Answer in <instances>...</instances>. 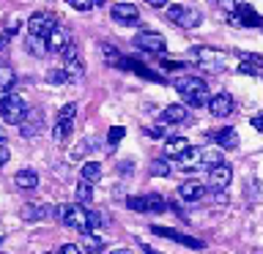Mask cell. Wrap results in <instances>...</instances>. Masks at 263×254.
<instances>
[{"label":"cell","mask_w":263,"mask_h":254,"mask_svg":"<svg viewBox=\"0 0 263 254\" xmlns=\"http://www.w3.org/2000/svg\"><path fill=\"white\" fill-rule=\"evenodd\" d=\"M173 88L178 90L181 96L186 98V107H205L209 104V85L200 79V77H178L176 82H173Z\"/></svg>","instance_id":"obj_1"},{"label":"cell","mask_w":263,"mask_h":254,"mask_svg":"<svg viewBox=\"0 0 263 254\" xmlns=\"http://www.w3.org/2000/svg\"><path fill=\"white\" fill-rule=\"evenodd\" d=\"M25 112H28V104H25L22 96L16 93H0V118L11 126H20Z\"/></svg>","instance_id":"obj_2"},{"label":"cell","mask_w":263,"mask_h":254,"mask_svg":"<svg viewBox=\"0 0 263 254\" xmlns=\"http://www.w3.org/2000/svg\"><path fill=\"white\" fill-rule=\"evenodd\" d=\"M55 216L61 219L69 229L88 232V210L82 208L80 202H74V205H58V208H55Z\"/></svg>","instance_id":"obj_3"},{"label":"cell","mask_w":263,"mask_h":254,"mask_svg":"<svg viewBox=\"0 0 263 254\" xmlns=\"http://www.w3.org/2000/svg\"><path fill=\"white\" fill-rule=\"evenodd\" d=\"M192 57L200 69H209V71H222L228 63V55L222 49H214V47H197L192 52Z\"/></svg>","instance_id":"obj_4"},{"label":"cell","mask_w":263,"mask_h":254,"mask_svg":"<svg viewBox=\"0 0 263 254\" xmlns=\"http://www.w3.org/2000/svg\"><path fill=\"white\" fill-rule=\"evenodd\" d=\"M230 22L236 28H258V25H263L260 14L247 3H233V8H230Z\"/></svg>","instance_id":"obj_5"},{"label":"cell","mask_w":263,"mask_h":254,"mask_svg":"<svg viewBox=\"0 0 263 254\" xmlns=\"http://www.w3.org/2000/svg\"><path fill=\"white\" fill-rule=\"evenodd\" d=\"M167 19L181 25V28H197L200 25V11H195V8H186V6H167Z\"/></svg>","instance_id":"obj_6"},{"label":"cell","mask_w":263,"mask_h":254,"mask_svg":"<svg viewBox=\"0 0 263 254\" xmlns=\"http://www.w3.org/2000/svg\"><path fill=\"white\" fill-rule=\"evenodd\" d=\"M135 47L137 49H145V52H164L167 49V41H164L162 33H154V30H140L135 36Z\"/></svg>","instance_id":"obj_7"},{"label":"cell","mask_w":263,"mask_h":254,"mask_svg":"<svg viewBox=\"0 0 263 254\" xmlns=\"http://www.w3.org/2000/svg\"><path fill=\"white\" fill-rule=\"evenodd\" d=\"M55 25L58 22H55V16L49 14V11H36L28 19V33H30V36H39V38H47L49 30H52Z\"/></svg>","instance_id":"obj_8"},{"label":"cell","mask_w":263,"mask_h":254,"mask_svg":"<svg viewBox=\"0 0 263 254\" xmlns=\"http://www.w3.org/2000/svg\"><path fill=\"white\" fill-rule=\"evenodd\" d=\"M41 129H44V112L41 110H28L25 112V118L20 123V134L25 139H30V137L41 134Z\"/></svg>","instance_id":"obj_9"},{"label":"cell","mask_w":263,"mask_h":254,"mask_svg":"<svg viewBox=\"0 0 263 254\" xmlns=\"http://www.w3.org/2000/svg\"><path fill=\"white\" fill-rule=\"evenodd\" d=\"M151 229H154V235L167 238V241H176V243H181V246H189V249H203V241H200V238H192V235L178 232V229H170V227H151Z\"/></svg>","instance_id":"obj_10"},{"label":"cell","mask_w":263,"mask_h":254,"mask_svg":"<svg viewBox=\"0 0 263 254\" xmlns=\"http://www.w3.org/2000/svg\"><path fill=\"white\" fill-rule=\"evenodd\" d=\"M230 178H233V170H230V164H217V167L209 170V186L214 192H225L230 186Z\"/></svg>","instance_id":"obj_11"},{"label":"cell","mask_w":263,"mask_h":254,"mask_svg":"<svg viewBox=\"0 0 263 254\" xmlns=\"http://www.w3.org/2000/svg\"><path fill=\"white\" fill-rule=\"evenodd\" d=\"M110 16L118 25H135L140 19V11H137V6L135 3H115L110 8Z\"/></svg>","instance_id":"obj_12"},{"label":"cell","mask_w":263,"mask_h":254,"mask_svg":"<svg viewBox=\"0 0 263 254\" xmlns=\"http://www.w3.org/2000/svg\"><path fill=\"white\" fill-rule=\"evenodd\" d=\"M20 216L25 221H41V219H49L55 216V208H49V205H41V202H28L20 208Z\"/></svg>","instance_id":"obj_13"},{"label":"cell","mask_w":263,"mask_h":254,"mask_svg":"<svg viewBox=\"0 0 263 254\" xmlns=\"http://www.w3.org/2000/svg\"><path fill=\"white\" fill-rule=\"evenodd\" d=\"M209 112L214 115V118H228L230 112H233V98H230L228 93H217L209 98Z\"/></svg>","instance_id":"obj_14"},{"label":"cell","mask_w":263,"mask_h":254,"mask_svg":"<svg viewBox=\"0 0 263 254\" xmlns=\"http://www.w3.org/2000/svg\"><path fill=\"white\" fill-rule=\"evenodd\" d=\"M69 44H71L69 30L61 28V25H55V28L49 30V36H47V49H49V52H63Z\"/></svg>","instance_id":"obj_15"},{"label":"cell","mask_w":263,"mask_h":254,"mask_svg":"<svg viewBox=\"0 0 263 254\" xmlns=\"http://www.w3.org/2000/svg\"><path fill=\"white\" fill-rule=\"evenodd\" d=\"M178 197L186 202H195V200H203L205 197V186L197 183V180H186V183L178 186Z\"/></svg>","instance_id":"obj_16"},{"label":"cell","mask_w":263,"mask_h":254,"mask_svg":"<svg viewBox=\"0 0 263 254\" xmlns=\"http://www.w3.org/2000/svg\"><path fill=\"white\" fill-rule=\"evenodd\" d=\"M186 120H189V112H186L184 104H170V107H164L162 123H186Z\"/></svg>","instance_id":"obj_17"},{"label":"cell","mask_w":263,"mask_h":254,"mask_svg":"<svg viewBox=\"0 0 263 254\" xmlns=\"http://www.w3.org/2000/svg\"><path fill=\"white\" fill-rule=\"evenodd\" d=\"M214 142L219 147H225V151H233V147H238V131L236 129H219L214 134Z\"/></svg>","instance_id":"obj_18"},{"label":"cell","mask_w":263,"mask_h":254,"mask_svg":"<svg viewBox=\"0 0 263 254\" xmlns=\"http://www.w3.org/2000/svg\"><path fill=\"white\" fill-rule=\"evenodd\" d=\"M186 147H189L186 137H170L167 142H164V159H178Z\"/></svg>","instance_id":"obj_19"},{"label":"cell","mask_w":263,"mask_h":254,"mask_svg":"<svg viewBox=\"0 0 263 254\" xmlns=\"http://www.w3.org/2000/svg\"><path fill=\"white\" fill-rule=\"evenodd\" d=\"M178 164H181V170H197V167H200V147L189 145L186 151L178 156Z\"/></svg>","instance_id":"obj_20"},{"label":"cell","mask_w":263,"mask_h":254,"mask_svg":"<svg viewBox=\"0 0 263 254\" xmlns=\"http://www.w3.org/2000/svg\"><path fill=\"white\" fill-rule=\"evenodd\" d=\"M14 183L20 186V188H25V192H30V188H36L39 186V175L33 170H20L14 175Z\"/></svg>","instance_id":"obj_21"},{"label":"cell","mask_w":263,"mask_h":254,"mask_svg":"<svg viewBox=\"0 0 263 254\" xmlns=\"http://www.w3.org/2000/svg\"><path fill=\"white\" fill-rule=\"evenodd\" d=\"M25 49L33 55V57H44L49 49H47V38H39V36H30L28 33V38H25Z\"/></svg>","instance_id":"obj_22"},{"label":"cell","mask_w":263,"mask_h":254,"mask_svg":"<svg viewBox=\"0 0 263 254\" xmlns=\"http://www.w3.org/2000/svg\"><path fill=\"white\" fill-rule=\"evenodd\" d=\"M63 71H66V77H69V79H82V77H85V63L80 60V55L69 57V60L63 63Z\"/></svg>","instance_id":"obj_23"},{"label":"cell","mask_w":263,"mask_h":254,"mask_svg":"<svg viewBox=\"0 0 263 254\" xmlns=\"http://www.w3.org/2000/svg\"><path fill=\"white\" fill-rule=\"evenodd\" d=\"M217 164H225L222 161V153L214 151V147H200V167L211 170V167H217Z\"/></svg>","instance_id":"obj_24"},{"label":"cell","mask_w":263,"mask_h":254,"mask_svg":"<svg viewBox=\"0 0 263 254\" xmlns=\"http://www.w3.org/2000/svg\"><path fill=\"white\" fill-rule=\"evenodd\" d=\"M80 175L85 183H96L99 178H102V164H96V161H85L82 164V170H80Z\"/></svg>","instance_id":"obj_25"},{"label":"cell","mask_w":263,"mask_h":254,"mask_svg":"<svg viewBox=\"0 0 263 254\" xmlns=\"http://www.w3.org/2000/svg\"><path fill=\"white\" fill-rule=\"evenodd\" d=\"M71 129H74V120H55L52 139H55V142H66V137L71 134Z\"/></svg>","instance_id":"obj_26"},{"label":"cell","mask_w":263,"mask_h":254,"mask_svg":"<svg viewBox=\"0 0 263 254\" xmlns=\"http://www.w3.org/2000/svg\"><path fill=\"white\" fill-rule=\"evenodd\" d=\"M74 200H77L80 205H85L93 200V188H90V183H85V180H80L77 188H74Z\"/></svg>","instance_id":"obj_27"},{"label":"cell","mask_w":263,"mask_h":254,"mask_svg":"<svg viewBox=\"0 0 263 254\" xmlns=\"http://www.w3.org/2000/svg\"><path fill=\"white\" fill-rule=\"evenodd\" d=\"M16 82V74L8 63H0V90H8Z\"/></svg>","instance_id":"obj_28"},{"label":"cell","mask_w":263,"mask_h":254,"mask_svg":"<svg viewBox=\"0 0 263 254\" xmlns=\"http://www.w3.org/2000/svg\"><path fill=\"white\" fill-rule=\"evenodd\" d=\"M145 200H148V213H162V210H167V200H164L162 194H145Z\"/></svg>","instance_id":"obj_29"},{"label":"cell","mask_w":263,"mask_h":254,"mask_svg":"<svg viewBox=\"0 0 263 254\" xmlns=\"http://www.w3.org/2000/svg\"><path fill=\"white\" fill-rule=\"evenodd\" d=\"M148 170H151L154 178H167V175H170V164H167V159H154Z\"/></svg>","instance_id":"obj_30"},{"label":"cell","mask_w":263,"mask_h":254,"mask_svg":"<svg viewBox=\"0 0 263 254\" xmlns=\"http://www.w3.org/2000/svg\"><path fill=\"white\" fill-rule=\"evenodd\" d=\"M102 52H104V60L110 63V66H121L123 57H121V52H118L112 44H102Z\"/></svg>","instance_id":"obj_31"},{"label":"cell","mask_w":263,"mask_h":254,"mask_svg":"<svg viewBox=\"0 0 263 254\" xmlns=\"http://www.w3.org/2000/svg\"><path fill=\"white\" fill-rule=\"evenodd\" d=\"M129 210H137V213H148V200L145 197H129L126 200Z\"/></svg>","instance_id":"obj_32"},{"label":"cell","mask_w":263,"mask_h":254,"mask_svg":"<svg viewBox=\"0 0 263 254\" xmlns=\"http://www.w3.org/2000/svg\"><path fill=\"white\" fill-rule=\"evenodd\" d=\"M66 79H69V77H66L63 69H49L47 71V82H49V85H63Z\"/></svg>","instance_id":"obj_33"},{"label":"cell","mask_w":263,"mask_h":254,"mask_svg":"<svg viewBox=\"0 0 263 254\" xmlns=\"http://www.w3.org/2000/svg\"><path fill=\"white\" fill-rule=\"evenodd\" d=\"M74 115H77V104L69 101L61 107V112H58V120H74Z\"/></svg>","instance_id":"obj_34"},{"label":"cell","mask_w":263,"mask_h":254,"mask_svg":"<svg viewBox=\"0 0 263 254\" xmlns=\"http://www.w3.org/2000/svg\"><path fill=\"white\" fill-rule=\"evenodd\" d=\"M123 134H126V129H123V126H112L110 134H107V139H110V145H118L123 139Z\"/></svg>","instance_id":"obj_35"},{"label":"cell","mask_w":263,"mask_h":254,"mask_svg":"<svg viewBox=\"0 0 263 254\" xmlns=\"http://www.w3.org/2000/svg\"><path fill=\"white\" fill-rule=\"evenodd\" d=\"M88 147H90V142H80L77 147H71V153H69V159H71V161H80V159H82V156H85V153H88Z\"/></svg>","instance_id":"obj_36"},{"label":"cell","mask_w":263,"mask_h":254,"mask_svg":"<svg viewBox=\"0 0 263 254\" xmlns=\"http://www.w3.org/2000/svg\"><path fill=\"white\" fill-rule=\"evenodd\" d=\"M66 3H69L71 8H77V11H90V8L96 6L93 0H66Z\"/></svg>","instance_id":"obj_37"},{"label":"cell","mask_w":263,"mask_h":254,"mask_svg":"<svg viewBox=\"0 0 263 254\" xmlns=\"http://www.w3.org/2000/svg\"><path fill=\"white\" fill-rule=\"evenodd\" d=\"M55 254H82V249H80L77 243H63V246H61V249H58Z\"/></svg>","instance_id":"obj_38"},{"label":"cell","mask_w":263,"mask_h":254,"mask_svg":"<svg viewBox=\"0 0 263 254\" xmlns=\"http://www.w3.org/2000/svg\"><path fill=\"white\" fill-rule=\"evenodd\" d=\"M8 159H11V151H8V145H6V142H0V167H3Z\"/></svg>","instance_id":"obj_39"},{"label":"cell","mask_w":263,"mask_h":254,"mask_svg":"<svg viewBox=\"0 0 263 254\" xmlns=\"http://www.w3.org/2000/svg\"><path fill=\"white\" fill-rule=\"evenodd\" d=\"M145 134L154 137V139H162V137H164V129H162V126H151V129H145Z\"/></svg>","instance_id":"obj_40"},{"label":"cell","mask_w":263,"mask_h":254,"mask_svg":"<svg viewBox=\"0 0 263 254\" xmlns=\"http://www.w3.org/2000/svg\"><path fill=\"white\" fill-rule=\"evenodd\" d=\"M250 123H252V129H255V131H263V112L252 115V120H250Z\"/></svg>","instance_id":"obj_41"},{"label":"cell","mask_w":263,"mask_h":254,"mask_svg":"<svg viewBox=\"0 0 263 254\" xmlns=\"http://www.w3.org/2000/svg\"><path fill=\"white\" fill-rule=\"evenodd\" d=\"M162 69L164 71H178V69H184V66L176 63V60H162Z\"/></svg>","instance_id":"obj_42"},{"label":"cell","mask_w":263,"mask_h":254,"mask_svg":"<svg viewBox=\"0 0 263 254\" xmlns=\"http://www.w3.org/2000/svg\"><path fill=\"white\" fill-rule=\"evenodd\" d=\"M145 3L151 8H164V6H167V0H145Z\"/></svg>","instance_id":"obj_43"},{"label":"cell","mask_w":263,"mask_h":254,"mask_svg":"<svg viewBox=\"0 0 263 254\" xmlns=\"http://www.w3.org/2000/svg\"><path fill=\"white\" fill-rule=\"evenodd\" d=\"M8 38H11V36H8V33H3V36H0V49H6V44H8Z\"/></svg>","instance_id":"obj_44"},{"label":"cell","mask_w":263,"mask_h":254,"mask_svg":"<svg viewBox=\"0 0 263 254\" xmlns=\"http://www.w3.org/2000/svg\"><path fill=\"white\" fill-rule=\"evenodd\" d=\"M143 251H145V254H159L156 249H151V246H143Z\"/></svg>","instance_id":"obj_45"},{"label":"cell","mask_w":263,"mask_h":254,"mask_svg":"<svg viewBox=\"0 0 263 254\" xmlns=\"http://www.w3.org/2000/svg\"><path fill=\"white\" fill-rule=\"evenodd\" d=\"M110 254H129V251H126V249H112Z\"/></svg>","instance_id":"obj_46"},{"label":"cell","mask_w":263,"mask_h":254,"mask_svg":"<svg viewBox=\"0 0 263 254\" xmlns=\"http://www.w3.org/2000/svg\"><path fill=\"white\" fill-rule=\"evenodd\" d=\"M0 142H6V131L3 129H0Z\"/></svg>","instance_id":"obj_47"},{"label":"cell","mask_w":263,"mask_h":254,"mask_svg":"<svg viewBox=\"0 0 263 254\" xmlns=\"http://www.w3.org/2000/svg\"><path fill=\"white\" fill-rule=\"evenodd\" d=\"M44 254H49V251H44Z\"/></svg>","instance_id":"obj_48"}]
</instances>
